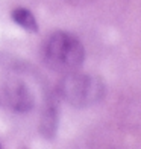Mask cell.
<instances>
[{
  "label": "cell",
  "instance_id": "1",
  "mask_svg": "<svg viewBox=\"0 0 141 149\" xmlns=\"http://www.w3.org/2000/svg\"><path fill=\"white\" fill-rule=\"evenodd\" d=\"M85 50L80 41L71 33L56 32L47 40L44 61L52 70L59 73L75 72L84 63Z\"/></svg>",
  "mask_w": 141,
  "mask_h": 149
},
{
  "label": "cell",
  "instance_id": "2",
  "mask_svg": "<svg viewBox=\"0 0 141 149\" xmlns=\"http://www.w3.org/2000/svg\"><path fill=\"white\" fill-rule=\"evenodd\" d=\"M59 94L73 107H90L97 104L105 94V85L100 78L70 72L59 82Z\"/></svg>",
  "mask_w": 141,
  "mask_h": 149
},
{
  "label": "cell",
  "instance_id": "3",
  "mask_svg": "<svg viewBox=\"0 0 141 149\" xmlns=\"http://www.w3.org/2000/svg\"><path fill=\"white\" fill-rule=\"evenodd\" d=\"M5 96L9 107L18 113H26L33 107V94L21 81H8L5 85Z\"/></svg>",
  "mask_w": 141,
  "mask_h": 149
},
{
  "label": "cell",
  "instance_id": "4",
  "mask_svg": "<svg viewBox=\"0 0 141 149\" xmlns=\"http://www.w3.org/2000/svg\"><path fill=\"white\" fill-rule=\"evenodd\" d=\"M58 128V108L53 100L47 102V107L44 108L41 123H39V132H41L46 139H52L56 134Z\"/></svg>",
  "mask_w": 141,
  "mask_h": 149
},
{
  "label": "cell",
  "instance_id": "5",
  "mask_svg": "<svg viewBox=\"0 0 141 149\" xmlns=\"http://www.w3.org/2000/svg\"><path fill=\"white\" fill-rule=\"evenodd\" d=\"M12 20H14L18 26H21L23 29L29 31V32H37L38 31L37 20L29 9H24V8L14 9L12 11Z\"/></svg>",
  "mask_w": 141,
  "mask_h": 149
}]
</instances>
